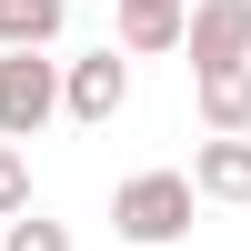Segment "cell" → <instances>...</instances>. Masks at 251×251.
I'll return each mask as SVG.
<instances>
[{
  "label": "cell",
  "instance_id": "6da1fadb",
  "mask_svg": "<svg viewBox=\"0 0 251 251\" xmlns=\"http://www.w3.org/2000/svg\"><path fill=\"white\" fill-rule=\"evenodd\" d=\"M191 201H201L191 171H131L111 191V231L131 241V251H171L181 231H191Z\"/></svg>",
  "mask_w": 251,
  "mask_h": 251
},
{
  "label": "cell",
  "instance_id": "7a4b0ae2",
  "mask_svg": "<svg viewBox=\"0 0 251 251\" xmlns=\"http://www.w3.org/2000/svg\"><path fill=\"white\" fill-rule=\"evenodd\" d=\"M60 121V60L50 50H0V141H40Z\"/></svg>",
  "mask_w": 251,
  "mask_h": 251
},
{
  "label": "cell",
  "instance_id": "3957f363",
  "mask_svg": "<svg viewBox=\"0 0 251 251\" xmlns=\"http://www.w3.org/2000/svg\"><path fill=\"white\" fill-rule=\"evenodd\" d=\"M191 80L211 71H251V0H191Z\"/></svg>",
  "mask_w": 251,
  "mask_h": 251
},
{
  "label": "cell",
  "instance_id": "277c9868",
  "mask_svg": "<svg viewBox=\"0 0 251 251\" xmlns=\"http://www.w3.org/2000/svg\"><path fill=\"white\" fill-rule=\"evenodd\" d=\"M121 100H131V60H121V50H80V60H60V111H71L80 131H100Z\"/></svg>",
  "mask_w": 251,
  "mask_h": 251
},
{
  "label": "cell",
  "instance_id": "5b68a950",
  "mask_svg": "<svg viewBox=\"0 0 251 251\" xmlns=\"http://www.w3.org/2000/svg\"><path fill=\"white\" fill-rule=\"evenodd\" d=\"M111 30H121V60L181 50L191 40V0H111Z\"/></svg>",
  "mask_w": 251,
  "mask_h": 251
},
{
  "label": "cell",
  "instance_id": "8992f818",
  "mask_svg": "<svg viewBox=\"0 0 251 251\" xmlns=\"http://www.w3.org/2000/svg\"><path fill=\"white\" fill-rule=\"evenodd\" d=\"M191 191L201 201H251V141H201L191 151Z\"/></svg>",
  "mask_w": 251,
  "mask_h": 251
},
{
  "label": "cell",
  "instance_id": "52a82bcc",
  "mask_svg": "<svg viewBox=\"0 0 251 251\" xmlns=\"http://www.w3.org/2000/svg\"><path fill=\"white\" fill-rule=\"evenodd\" d=\"M201 131L211 141H251V71H211L201 80Z\"/></svg>",
  "mask_w": 251,
  "mask_h": 251
},
{
  "label": "cell",
  "instance_id": "ba28073f",
  "mask_svg": "<svg viewBox=\"0 0 251 251\" xmlns=\"http://www.w3.org/2000/svg\"><path fill=\"white\" fill-rule=\"evenodd\" d=\"M71 0H0V50H50Z\"/></svg>",
  "mask_w": 251,
  "mask_h": 251
},
{
  "label": "cell",
  "instance_id": "9c48e42d",
  "mask_svg": "<svg viewBox=\"0 0 251 251\" xmlns=\"http://www.w3.org/2000/svg\"><path fill=\"white\" fill-rule=\"evenodd\" d=\"M0 251H71V231L50 211H20V221H0Z\"/></svg>",
  "mask_w": 251,
  "mask_h": 251
},
{
  "label": "cell",
  "instance_id": "30bf717a",
  "mask_svg": "<svg viewBox=\"0 0 251 251\" xmlns=\"http://www.w3.org/2000/svg\"><path fill=\"white\" fill-rule=\"evenodd\" d=\"M20 211H30V151L0 141V221H20Z\"/></svg>",
  "mask_w": 251,
  "mask_h": 251
}]
</instances>
